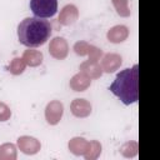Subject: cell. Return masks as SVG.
I'll use <instances>...</instances> for the list:
<instances>
[{"label":"cell","instance_id":"obj_11","mask_svg":"<svg viewBox=\"0 0 160 160\" xmlns=\"http://www.w3.org/2000/svg\"><path fill=\"white\" fill-rule=\"evenodd\" d=\"M129 36V29L124 25H116L112 26L109 31H108V40L114 42V44H119L122 42L124 40H126Z\"/></svg>","mask_w":160,"mask_h":160},{"label":"cell","instance_id":"obj_8","mask_svg":"<svg viewBox=\"0 0 160 160\" xmlns=\"http://www.w3.org/2000/svg\"><path fill=\"white\" fill-rule=\"evenodd\" d=\"M70 110L76 118H86L91 114V105L85 99H75L70 104Z\"/></svg>","mask_w":160,"mask_h":160},{"label":"cell","instance_id":"obj_5","mask_svg":"<svg viewBox=\"0 0 160 160\" xmlns=\"http://www.w3.org/2000/svg\"><path fill=\"white\" fill-rule=\"evenodd\" d=\"M64 106L59 100L50 101L45 108V119L50 125H56L62 116Z\"/></svg>","mask_w":160,"mask_h":160},{"label":"cell","instance_id":"obj_17","mask_svg":"<svg viewBox=\"0 0 160 160\" xmlns=\"http://www.w3.org/2000/svg\"><path fill=\"white\" fill-rule=\"evenodd\" d=\"M100 152H101V145H100V142L96 141V140H92V141H90L89 149L86 150V152L82 156L86 160H92V159H96L100 155Z\"/></svg>","mask_w":160,"mask_h":160},{"label":"cell","instance_id":"obj_13","mask_svg":"<svg viewBox=\"0 0 160 160\" xmlns=\"http://www.w3.org/2000/svg\"><path fill=\"white\" fill-rule=\"evenodd\" d=\"M90 84H91V79L81 71L75 74L70 80V88L74 91H84L90 86Z\"/></svg>","mask_w":160,"mask_h":160},{"label":"cell","instance_id":"obj_9","mask_svg":"<svg viewBox=\"0 0 160 160\" xmlns=\"http://www.w3.org/2000/svg\"><path fill=\"white\" fill-rule=\"evenodd\" d=\"M79 18V10L75 5H66L62 8L59 15V22L64 26H69L74 24Z\"/></svg>","mask_w":160,"mask_h":160},{"label":"cell","instance_id":"obj_4","mask_svg":"<svg viewBox=\"0 0 160 160\" xmlns=\"http://www.w3.org/2000/svg\"><path fill=\"white\" fill-rule=\"evenodd\" d=\"M49 52L54 59L64 60L69 54V45L64 38H54L49 45Z\"/></svg>","mask_w":160,"mask_h":160},{"label":"cell","instance_id":"obj_16","mask_svg":"<svg viewBox=\"0 0 160 160\" xmlns=\"http://www.w3.org/2000/svg\"><path fill=\"white\" fill-rule=\"evenodd\" d=\"M16 148L14 144H2L0 146V160H15Z\"/></svg>","mask_w":160,"mask_h":160},{"label":"cell","instance_id":"obj_19","mask_svg":"<svg viewBox=\"0 0 160 160\" xmlns=\"http://www.w3.org/2000/svg\"><path fill=\"white\" fill-rule=\"evenodd\" d=\"M25 68H26V64L22 60V58H15V59H12V61L9 65V71L14 75H20L24 72Z\"/></svg>","mask_w":160,"mask_h":160},{"label":"cell","instance_id":"obj_7","mask_svg":"<svg viewBox=\"0 0 160 160\" xmlns=\"http://www.w3.org/2000/svg\"><path fill=\"white\" fill-rule=\"evenodd\" d=\"M18 146L26 155H34L41 148L40 141L31 136H20L18 139Z\"/></svg>","mask_w":160,"mask_h":160},{"label":"cell","instance_id":"obj_6","mask_svg":"<svg viewBox=\"0 0 160 160\" xmlns=\"http://www.w3.org/2000/svg\"><path fill=\"white\" fill-rule=\"evenodd\" d=\"M74 50L78 55H81V56L88 55L90 58L89 60H94V61H98L102 55V51L99 48H96L94 45H90L85 41H78L74 45Z\"/></svg>","mask_w":160,"mask_h":160},{"label":"cell","instance_id":"obj_14","mask_svg":"<svg viewBox=\"0 0 160 160\" xmlns=\"http://www.w3.org/2000/svg\"><path fill=\"white\" fill-rule=\"evenodd\" d=\"M89 144L90 141L84 138H74L69 141V149L74 155H84L89 149Z\"/></svg>","mask_w":160,"mask_h":160},{"label":"cell","instance_id":"obj_10","mask_svg":"<svg viewBox=\"0 0 160 160\" xmlns=\"http://www.w3.org/2000/svg\"><path fill=\"white\" fill-rule=\"evenodd\" d=\"M121 65V56L119 54H106L101 59V69L105 72H114Z\"/></svg>","mask_w":160,"mask_h":160},{"label":"cell","instance_id":"obj_20","mask_svg":"<svg viewBox=\"0 0 160 160\" xmlns=\"http://www.w3.org/2000/svg\"><path fill=\"white\" fill-rule=\"evenodd\" d=\"M10 116H11L10 108L5 102L0 101V121H6V120L10 119Z\"/></svg>","mask_w":160,"mask_h":160},{"label":"cell","instance_id":"obj_2","mask_svg":"<svg viewBox=\"0 0 160 160\" xmlns=\"http://www.w3.org/2000/svg\"><path fill=\"white\" fill-rule=\"evenodd\" d=\"M138 65L135 64L132 68H128L125 70H121L112 84L110 85V91L118 96L121 102L125 105H130L138 101L139 99V70Z\"/></svg>","mask_w":160,"mask_h":160},{"label":"cell","instance_id":"obj_15","mask_svg":"<svg viewBox=\"0 0 160 160\" xmlns=\"http://www.w3.org/2000/svg\"><path fill=\"white\" fill-rule=\"evenodd\" d=\"M22 60L25 61L26 65L29 66H39L41 62H42V54L39 51V50H32V49H29V50H25L24 54H22Z\"/></svg>","mask_w":160,"mask_h":160},{"label":"cell","instance_id":"obj_1","mask_svg":"<svg viewBox=\"0 0 160 160\" xmlns=\"http://www.w3.org/2000/svg\"><path fill=\"white\" fill-rule=\"evenodd\" d=\"M51 24L42 18H25L18 25L19 41L28 48L44 45L51 35Z\"/></svg>","mask_w":160,"mask_h":160},{"label":"cell","instance_id":"obj_18","mask_svg":"<svg viewBox=\"0 0 160 160\" xmlns=\"http://www.w3.org/2000/svg\"><path fill=\"white\" fill-rule=\"evenodd\" d=\"M111 1H112V5H114L116 12L120 16L126 18L131 14L130 8H129V0H111Z\"/></svg>","mask_w":160,"mask_h":160},{"label":"cell","instance_id":"obj_12","mask_svg":"<svg viewBox=\"0 0 160 160\" xmlns=\"http://www.w3.org/2000/svg\"><path fill=\"white\" fill-rule=\"evenodd\" d=\"M80 71L86 74L90 79H98L102 74V69L98 61L94 60H86L80 65Z\"/></svg>","mask_w":160,"mask_h":160},{"label":"cell","instance_id":"obj_3","mask_svg":"<svg viewBox=\"0 0 160 160\" xmlns=\"http://www.w3.org/2000/svg\"><path fill=\"white\" fill-rule=\"evenodd\" d=\"M30 9L36 18H52L58 11V0H30Z\"/></svg>","mask_w":160,"mask_h":160}]
</instances>
